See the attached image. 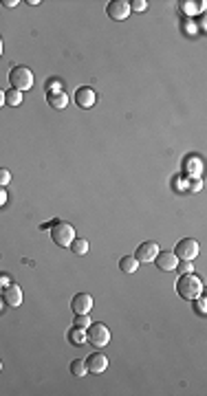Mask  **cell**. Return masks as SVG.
I'll use <instances>...</instances> for the list:
<instances>
[{"label": "cell", "mask_w": 207, "mask_h": 396, "mask_svg": "<svg viewBox=\"0 0 207 396\" xmlns=\"http://www.w3.org/2000/svg\"><path fill=\"white\" fill-rule=\"evenodd\" d=\"M86 339L95 348H104L110 341V330L104 326V324H91V326L86 328Z\"/></svg>", "instance_id": "4"}, {"label": "cell", "mask_w": 207, "mask_h": 396, "mask_svg": "<svg viewBox=\"0 0 207 396\" xmlns=\"http://www.w3.org/2000/svg\"><path fill=\"white\" fill-rule=\"evenodd\" d=\"M187 187H190L192 192H199V190H203V183H201L199 178H190V183H187Z\"/></svg>", "instance_id": "24"}, {"label": "cell", "mask_w": 207, "mask_h": 396, "mask_svg": "<svg viewBox=\"0 0 207 396\" xmlns=\"http://www.w3.org/2000/svg\"><path fill=\"white\" fill-rule=\"evenodd\" d=\"M51 238L58 247H70V242L75 240V229L69 223H55L51 229Z\"/></svg>", "instance_id": "3"}, {"label": "cell", "mask_w": 207, "mask_h": 396, "mask_svg": "<svg viewBox=\"0 0 207 396\" xmlns=\"http://www.w3.org/2000/svg\"><path fill=\"white\" fill-rule=\"evenodd\" d=\"M174 256L178 258V260H187L192 262L196 256H199V242H196L194 238H183L176 242V249H174Z\"/></svg>", "instance_id": "5"}, {"label": "cell", "mask_w": 207, "mask_h": 396, "mask_svg": "<svg viewBox=\"0 0 207 396\" xmlns=\"http://www.w3.org/2000/svg\"><path fill=\"white\" fill-rule=\"evenodd\" d=\"M0 55H2V37H0Z\"/></svg>", "instance_id": "30"}, {"label": "cell", "mask_w": 207, "mask_h": 396, "mask_svg": "<svg viewBox=\"0 0 207 396\" xmlns=\"http://www.w3.org/2000/svg\"><path fill=\"white\" fill-rule=\"evenodd\" d=\"M84 363H86V370L91 372V374H102L108 367V357L102 355V352H95V355H88V359Z\"/></svg>", "instance_id": "7"}, {"label": "cell", "mask_w": 207, "mask_h": 396, "mask_svg": "<svg viewBox=\"0 0 207 396\" xmlns=\"http://www.w3.org/2000/svg\"><path fill=\"white\" fill-rule=\"evenodd\" d=\"M4 103V91H0V106Z\"/></svg>", "instance_id": "29"}, {"label": "cell", "mask_w": 207, "mask_h": 396, "mask_svg": "<svg viewBox=\"0 0 207 396\" xmlns=\"http://www.w3.org/2000/svg\"><path fill=\"white\" fill-rule=\"evenodd\" d=\"M2 4H4V7H9V9H11V7H16V0H2Z\"/></svg>", "instance_id": "28"}, {"label": "cell", "mask_w": 207, "mask_h": 396, "mask_svg": "<svg viewBox=\"0 0 207 396\" xmlns=\"http://www.w3.org/2000/svg\"><path fill=\"white\" fill-rule=\"evenodd\" d=\"M75 326H77V328H88V326H91V319H88V315H77V317H75Z\"/></svg>", "instance_id": "20"}, {"label": "cell", "mask_w": 207, "mask_h": 396, "mask_svg": "<svg viewBox=\"0 0 207 396\" xmlns=\"http://www.w3.org/2000/svg\"><path fill=\"white\" fill-rule=\"evenodd\" d=\"M106 13L112 20H126V18L130 16V2H126V0H112V2H108Z\"/></svg>", "instance_id": "6"}, {"label": "cell", "mask_w": 207, "mask_h": 396, "mask_svg": "<svg viewBox=\"0 0 207 396\" xmlns=\"http://www.w3.org/2000/svg\"><path fill=\"white\" fill-rule=\"evenodd\" d=\"M176 293L181 295L183 299L194 301L196 297L203 293V282H201V277L194 275V273H185V275H181L176 282Z\"/></svg>", "instance_id": "1"}, {"label": "cell", "mask_w": 207, "mask_h": 396, "mask_svg": "<svg viewBox=\"0 0 207 396\" xmlns=\"http://www.w3.org/2000/svg\"><path fill=\"white\" fill-rule=\"evenodd\" d=\"M70 308L75 310V315H88L93 308V297L88 293H77L70 301Z\"/></svg>", "instance_id": "9"}, {"label": "cell", "mask_w": 207, "mask_h": 396, "mask_svg": "<svg viewBox=\"0 0 207 396\" xmlns=\"http://www.w3.org/2000/svg\"><path fill=\"white\" fill-rule=\"evenodd\" d=\"M148 9V2L145 0H135V2H130V11H145Z\"/></svg>", "instance_id": "22"}, {"label": "cell", "mask_w": 207, "mask_h": 396, "mask_svg": "<svg viewBox=\"0 0 207 396\" xmlns=\"http://www.w3.org/2000/svg\"><path fill=\"white\" fill-rule=\"evenodd\" d=\"M161 251L159 249V244H154V242H143V244H139V249H137V262H154V258H157V253Z\"/></svg>", "instance_id": "10"}, {"label": "cell", "mask_w": 207, "mask_h": 396, "mask_svg": "<svg viewBox=\"0 0 207 396\" xmlns=\"http://www.w3.org/2000/svg\"><path fill=\"white\" fill-rule=\"evenodd\" d=\"M174 271H181L183 275H185V273H192V264L187 262V260H183V264H176V268H174Z\"/></svg>", "instance_id": "23"}, {"label": "cell", "mask_w": 207, "mask_h": 396, "mask_svg": "<svg viewBox=\"0 0 207 396\" xmlns=\"http://www.w3.org/2000/svg\"><path fill=\"white\" fill-rule=\"evenodd\" d=\"M196 299H199V301H196V306H199V313H205V304H207V301L203 299V297H196Z\"/></svg>", "instance_id": "26"}, {"label": "cell", "mask_w": 207, "mask_h": 396, "mask_svg": "<svg viewBox=\"0 0 207 396\" xmlns=\"http://www.w3.org/2000/svg\"><path fill=\"white\" fill-rule=\"evenodd\" d=\"M69 339L75 343V346H84V343L88 341V339H86V328H77V326H75V328H70Z\"/></svg>", "instance_id": "15"}, {"label": "cell", "mask_w": 207, "mask_h": 396, "mask_svg": "<svg viewBox=\"0 0 207 396\" xmlns=\"http://www.w3.org/2000/svg\"><path fill=\"white\" fill-rule=\"evenodd\" d=\"M154 260H157V266L161 271H174L178 264V258L174 256V251H159Z\"/></svg>", "instance_id": "12"}, {"label": "cell", "mask_w": 207, "mask_h": 396, "mask_svg": "<svg viewBox=\"0 0 207 396\" xmlns=\"http://www.w3.org/2000/svg\"><path fill=\"white\" fill-rule=\"evenodd\" d=\"M95 101H97V97H95V91H93V88H88V86L77 88V93H75V103H77L79 108L88 110V108L95 106Z\"/></svg>", "instance_id": "8"}, {"label": "cell", "mask_w": 207, "mask_h": 396, "mask_svg": "<svg viewBox=\"0 0 207 396\" xmlns=\"http://www.w3.org/2000/svg\"><path fill=\"white\" fill-rule=\"evenodd\" d=\"M9 82H11L13 91H20V93L29 91L34 86V73L27 66H13L11 73H9Z\"/></svg>", "instance_id": "2"}, {"label": "cell", "mask_w": 207, "mask_h": 396, "mask_svg": "<svg viewBox=\"0 0 207 396\" xmlns=\"http://www.w3.org/2000/svg\"><path fill=\"white\" fill-rule=\"evenodd\" d=\"M185 169H187V174H190L192 178H194V176L199 178V174L203 172V161H201L199 157H190L185 161Z\"/></svg>", "instance_id": "14"}, {"label": "cell", "mask_w": 207, "mask_h": 396, "mask_svg": "<svg viewBox=\"0 0 207 396\" xmlns=\"http://www.w3.org/2000/svg\"><path fill=\"white\" fill-rule=\"evenodd\" d=\"M70 372H73L75 376H86V374H88L86 363H84L82 359H75L73 363H70Z\"/></svg>", "instance_id": "19"}, {"label": "cell", "mask_w": 207, "mask_h": 396, "mask_svg": "<svg viewBox=\"0 0 207 396\" xmlns=\"http://www.w3.org/2000/svg\"><path fill=\"white\" fill-rule=\"evenodd\" d=\"M4 202H7V192H4L2 187H0V207H2Z\"/></svg>", "instance_id": "27"}, {"label": "cell", "mask_w": 207, "mask_h": 396, "mask_svg": "<svg viewBox=\"0 0 207 396\" xmlns=\"http://www.w3.org/2000/svg\"><path fill=\"white\" fill-rule=\"evenodd\" d=\"M70 251H73L75 256H86V253H88V240L75 238L73 242H70Z\"/></svg>", "instance_id": "17"}, {"label": "cell", "mask_w": 207, "mask_h": 396, "mask_svg": "<svg viewBox=\"0 0 207 396\" xmlns=\"http://www.w3.org/2000/svg\"><path fill=\"white\" fill-rule=\"evenodd\" d=\"M0 370H2V363H0Z\"/></svg>", "instance_id": "31"}, {"label": "cell", "mask_w": 207, "mask_h": 396, "mask_svg": "<svg viewBox=\"0 0 207 396\" xmlns=\"http://www.w3.org/2000/svg\"><path fill=\"white\" fill-rule=\"evenodd\" d=\"M119 268L124 273H135L139 268V262H137V258H133V256H124L119 260Z\"/></svg>", "instance_id": "16"}, {"label": "cell", "mask_w": 207, "mask_h": 396, "mask_svg": "<svg viewBox=\"0 0 207 396\" xmlns=\"http://www.w3.org/2000/svg\"><path fill=\"white\" fill-rule=\"evenodd\" d=\"M9 284H11V277L7 273H0V286H9Z\"/></svg>", "instance_id": "25"}, {"label": "cell", "mask_w": 207, "mask_h": 396, "mask_svg": "<svg viewBox=\"0 0 207 396\" xmlns=\"http://www.w3.org/2000/svg\"><path fill=\"white\" fill-rule=\"evenodd\" d=\"M4 103H9V106H20L22 103V93L20 91H7L4 93Z\"/></svg>", "instance_id": "18"}, {"label": "cell", "mask_w": 207, "mask_h": 396, "mask_svg": "<svg viewBox=\"0 0 207 396\" xmlns=\"http://www.w3.org/2000/svg\"><path fill=\"white\" fill-rule=\"evenodd\" d=\"M46 101L53 110H64L69 103V95L64 91H46Z\"/></svg>", "instance_id": "13"}, {"label": "cell", "mask_w": 207, "mask_h": 396, "mask_svg": "<svg viewBox=\"0 0 207 396\" xmlns=\"http://www.w3.org/2000/svg\"><path fill=\"white\" fill-rule=\"evenodd\" d=\"M2 299H4V304H7V306H13V308H18V306L22 304V289H20V286H16V284L4 286Z\"/></svg>", "instance_id": "11"}, {"label": "cell", "mask_w": 207, "mask_h": 396, "mask_svg": "<svg viewBox=\"0 0 207 396\" xmlns=\"http://www.w3.org/2000/svg\"><path fill=\"white\" fill-rule=\"evenodd\" d=\"M9 181H11V172L7 167H0V187H4Z\"/></svg>", "instance_id": "21"}]
</instances>
